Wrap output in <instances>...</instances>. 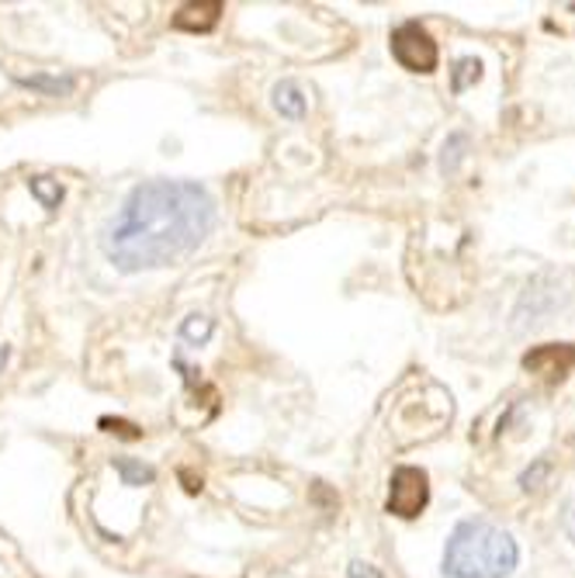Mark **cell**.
Instances as JSON below:
<instances>
[{
    "instance_id": "15",
    "label": "cell",
    "mask_w": 575,
    "mask_h": 578,
    "mask_svg": "<svg viewBox=\"0 0 575 578\" xmlns=\"http://www.w3.org/2000/svg\"><path fill=\"white\" fill-rule=\"evenodd\" d=\"M8 364V347H0V368Z\"/></svg>"
},
{
    "instance_id": "2",
    "label": "cell",
    "mask_w": 575,
    "mask_h": 578,
    "mask_svg": "<svg viewBox=\"0 0 575 578\" xmlns=\"http://www.w3.org/2000/svg\"><path fill=\"white\" fill-rule=\"evenodd\" d=\"M517 561V541L489 520L458 523L444 547V571L451 578H510Z\"/></svg>"
},
{
    "instance_id": "7",
    "label": "cell",
    "mask_w": 575,
    "mask_h": 578,
    "mask_svg": "<svg viewBox=\"0 0 575 578\" xmlns=\"http://www.w3.org/2000/svg\"><path fill=\"white\" fill-rule=\"evenodd\" d=\"M274 108H278L284 118H292V122H299V118H305V111H308V101H305V94H302L299 84L284 80V84L274 87Z\"/></svg>"
},
{
    "instance_id": "6",
    "label": "cell",
    "mask_w": 575,
    "mask_h": 578,
    "mask_svg": "<svg viewBox=\"0 0 575 578\" xmlns=\"http://www.w3.org/2000/svg\"><path fill=\"white\" fill-rule=\"evenodd\" d=\"M219 14H223L219 0H202V4H187V8L177 11L174 29H181V32H208V29H215Z\"/></svg>"
},
{
    "instance_id": "4",
    "label": "cell",
    "mask_w": 575,
    "mask_h": 578,
    "mask_svg": "<svg viewBox=\"0 0 575 578\" xmlns=\"http://www.w3.org/2000/svg\"><path fill=\"white\" fill-rule=\"evenodd\" d=\"M426 499H430V486H426V471L420 468H399L392 475V486H389V513L402 516V520H413L426 510Z\"/></svg>"
},
{
    "instance_id": "1",
    "label": "cell",
    "mask_w": 575,
    "mask_h": 578,
    "mask_svg": "<svg viewBox=\"0 0 575 578\" xmlns=\"http://www.w3.org/2000/svg\"><path fill=\"white\" fill-rule=\"evenodd\" d=\"M215 226V201L191 181L139 184L105 232V253L118 271L171 268L195 253Z\"/></svg>"
},
{
    "instance_id": "11",
    "label": "cell",
    "mask_w": 575,
    "mask_h": 578,
    "mask_svg": "<svg viewBox=\"0 0 575 578\" xmlns=\"http://www.w3.org/2000/svg\"><path fill=\"white\" fill-rule=\"evenodd\" d=\"M32 190H35V195L45 201V208H56V205H59V198H63V187H45V177L32 181Z\"/></svg>"
},
{
    "instance_id": "3",
    "label": "cell",
    "mask_w": 575,
    "mask_h": 578,
    "mask_svg": "<svg viewBox=\"0 0 575 578\" xmlns=\"http://www.w3.org/2000/svg\"><path fill=\"white\" fill-rule=\"evenodd\" d=\"M392 56L399 66H405L410 74H434L437 69V42L430 39V32L416 21L410 25H399L392 35Z\"/></svg>"
},
{
    "instance_id": "9",
    "label": "cell",
    "mask_w": 575,
    "mask_h": 578,
    "mask_svg": "<svg viewBox=\"0 0 575 578\" xmlns=\"http://www.w3.org/2000/svg\"><path fill=\"white\" fill-rule=\"evenodd\" d=\"M115 468H118V475L126 478V486H142V481H153V468L139 465V461H126V457H118Z\"/></svg>"
},
{
    "instance_id": "10",
    "label": "cell",
    "mask_w": 575,
    "mask_h": 578,
    "mask_svg": "<svg viewBox=\"0 0 575 578\" xmlns=\"http://www.w3.org/2000/svg\"><path fill=\"white\" fill-rule=\"evenodd\" d=\"M21 84L35 87V90H50V94H69V90H74V80H53V77H29Z\"/></svg>"
},
{
    "instance_id": "5",
    "label": "cell",
    "mask_w": 575,
    "mask_h": 578,
    "mask_svg": "<svg viewBox=\"0 0 575 578\" xmlns=\"http://www.w3.org/2000/svg\"><path fill=\"white\" fill-rule=\"evenodd\" d=\"M523 368L534 371L541 378H565L572 368H575V347L572 343H547V347H538L523 357Z\"/></svg>"
},
{
    "instance_id": "14",
    "label": "cell",
    "mask_w": 575,
    "mask_h": 578,
    "mask_svg": "<svg viewBox=\"0 0 575 578\" xmlns=\"http://www.w3.org/2000/svg\"><path fill=\"white\" fill-rule=\"evenodd\" d=\"M541 475H547V461H538L534 471H527V475L520 478V481H523V489H534V481H538Z\"/></svg>"
},
{
    "instance_id": "16",
    "label": "cell",
    "mask_w": 575,
    "mask_h": 578,
    "mask_svg": "<svg viewBox=\"0 0 575 578\" xmlns=\"http://www.w3.org/2000/svg\"><path fill=\"white\" fill-rule=\"evenodd\" d=\"M568 11H575V4H568Z\"/></svg>"
},
{
    "instance_id": "12",
    "label": "cell",
    "mask_w": 575,
    "mask_h": 578,
    "mask_svg": "<svg viewBox=\"0 0 575 578\" xmlns=\"http://www.w3.org/2000/svg\"><path fill=\"white\" fill-rule=\"evenodd\" d=\"M562 523H565V534L572 537V544H575V495L568 499V505H565V516H562Z\"/></svg>"
},
{
    "instance_id": "8",
    "label": "cell",
    "mask_w": 575,
    "mask_h": 578,
    "mask_svg": "<svg viewBox=\"0 0 575 578\" xmlns=\"http://www.w3.org/2000/svg\"><path fill=\"white\" fill-rule=\"evenodd\" d=\"M482 80V63L478 59H458V66H454V74H451V87H454V94H465L471 84H478Z\"/></svg>"
},
{
    "instance_id": "13",
    "label": "cell",
    "mask_w": 575,
    "mask_h": 578,
    "mask_svg": "<svg viewBox=\"0 0 575 578\" xmlns=\"http://www.w3.org/2000/svg\"><path fill=\"white\" fill-rule=\"evenodd\" d=\"M350 578H381V571H378V568H371V565L354 561V565H350Z\"/></svg>"
}]
</instances>
